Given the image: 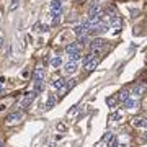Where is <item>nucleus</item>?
I'll list each match as a JSON object with an SVG mask.
<instances>
[{"label": "nucleus", "mask_w": 147, "mask_h": 147, "mask_svg": "<svg viewBox=\"0 0 147 147\" xmlns=\"http://www.w3.org/2000/svg\"><path fill=\"white\" fill-rule=\"evenodd\" d=\"M101 18H103L101 13H100V15H90L88 20L85 21V25L88 26V30H90V28H95L96 25H100V23H101Z\"/></svg>", "instance_id": "1"}, {"label": "nucleus", "mask_w": 147, "mask_h": 147, "mask_svg": "<svg viewBox=\"0 0 147 147\" xmlns=\"http://www.w3.org/2000/svg\"><path fill=\"white\" fill-rule=\"evenodd\" d=\"M131 124L134 127H147V119H146V118L137 116V118H132V119H131Z\"/></svg>", "instance_id": "2"}, {"label": "nucleus", "mask_w": 147, "mask_h": 147, "mask_svg": "<svg viewBox=\"0 0 147 147\" xmlns=\"http://www.w3.org/2000/svg\"><path fill=\"white\" fill-rule=\"evenodd\" d=\"M34 98H36V92H28L26 96L21 100V106H28V105H31L33 101H34Z\"/></svg>", "instance_id": "3"}, {"label": "nucleus", "mask_w": 147, "mask_h": 147, "mask_svg": "<svg viewBox=\"0 0 147 147\" xmlns=\"http://www.w3.org/2000/svg\"><path fill=\"white\" fill-rule=\"evenodd\" d=\"M74 33H75L77 36H85V34L88 33V26H87L85 23H82V25H77V26L74 28Z\"/></svg>", "instance_id": "4"}, {"label": "nucleus", "mask_w": 147, "mask_h": 147, "mask_svg": "<svg viewBox=\"0 0 147 147\" xmlns=\"http://www.w3.org/2000/svg\"><path fill=\"white\" fill-rule=\"evenodd\" d=\"M100 11H101V7L98 2H92L88 5V13L90 15H100Z\"/></svg>", "instance_id": "5"}, {"label": "nucleus", "mask_w": 147, "mask_h": 147, "mask_svg": "<svg viewBox=\"0 0 147 147\" xmlns=\"http://www.w3.org/2000/svg\"><path fill=\"white\" fill-rule=\"evenodd\" d=\"M121 18L118 15H113V16H110V26H115L116 28V33L119 31V28H121Z\"/></svg>", "instance_id": "6"}, {"label": "nucleus", "mask_w": 147, "mask_h": 147, "mask_svg": "<svg viewBox=\"0 0 147 147\" xmlns=\"http://www.w3.org/2000/svg\"><path fill=\"white\" fill-rule=\"evenodd\" d=\"M77 69H79L77 62H70V61H69V62L64 65V72L65 74H75L77 72Z\"/></svg>", "instance_id": "7"}, {"label": "nucleus", "mask_w": 147, "mask_h": 147, "mask_svg": "<svg viewBox=\"0 0 147 147\" xmlns=\"http://www.w3.org/2000/svg\"><path fill=\"white\" fill-rule=\"evenodd\" d=\"M49 8H51V13H61L62 2H61V0H53V2H51V5H49Z\"/></svg>", "instance_id": "8"}, {"label": "nucleus", "mask_w": 147, "mask_h": 147, "mask_svg": "<svg viewBox=\"0 0 147 147\" xmlns=\"http://www.w3.org/2000/svg\"><path fill=\"white\" fill-rule=\"evenodd\" d=\"M105 44H106L105 39H101V38H95L93 41H92V44H90V47H92V49H98V51H100Z\"/></svg>", "instance_id": "9"}, {"label": "nucleus", "mask_w": 147, "mask_h": 147, "mask_svg": "<svg viewBox=\"0 0 147 147\" xmlns=\"http://www.w3.org/2000/svg\"><path fill=\"white\" fill-rule=\"evenodd\" d=\"M23 118V113L21 111H15V113H11V115L7 116V123H16V121H20Z\"/></svg>", "instance_id": "10"}, {"label": "nucleus", "mask_w": 147, "mask_h": 147, "mask_svg": "<svg viewBox=\"0 0 147 147\" xmlns=\"http://www.w3.org/2000/svg\"><path fill=\"white\" fill-rule=\"evenodd\" d=\"M33 80L34 82H42L44 80V69H36L34 72H33Z\"/></svg>", "instance_id": "11"}, {"label": "nucleus", "mask_w": 147, "mask_h": 147, "mask_svg": "<svg viewBox=\"0 0 147 147\" xmlns=\"http://www.w3.org/2000/svg\"><path fill=\"white\" fill-rule=\"evenodd\" d=\"M96 65H98V59H92V61H88L87 64H84V69L87 72H92V70L96 69Z\"/></svg>", "instance_id": "12"}, {"label": "nucleus", "mask_w": 147, "mask_h": 147, "mask_svg": "<svg viewBox=\"0 0 147 147\" xmlns=\"http://www.w3.org/2000/svg\"><path fill=\"white\" fill-rule=\"evenodd\" d=\"M146 85H134V88H132V95H136V96H142V95L146 93Z\"/></svg>", "instance_id": "13"}, {"label": "nucleus", "mask_w": 147, "mask_h": 147, "mask_svg": "<svg viewBox=\"0 0 147 147\" xmlns=\"http://www.w3.org/2000/svg\"><path fill=\"white\" fill-rule=\"evenodd\" d=\"M54 105H56V96H54V95H49V98H47L44 108H46V110H53Z\"/></svg>", "instance_id": "14"}, {"label": "nucleus", "mask_w": 147, "mask_h": 147, "mask_svg": "<svg viewBox=\"0 0 147 147\" xmlns=\"http://www.w3.org/2000/svg\"><path fill=\"white\" fill-rule=\"evenodd\" d=\"M53 87H54V88H57V90L64 88V87H65V80H64L62 77H59V79H56L53 82Z\"/></svg>", "instance_id": "15"}, {"label": "nucleus", "mask_w": 147, "mask_h": 147, "mask_svg": "<svg viewBox=\"0 0 147 147\" xmlns=\"http://www.w3.org/2000/svg\"><path fill=\"white\" fill-rule=\"evenodd\" d=\"M65 53L67 54H74V53H79V46L75 44V42H70L65 46Z\"/></svg>", "instance_id": "16"}, {"label": "nucleus", "mask_w": 147, "mask_h": 147, "mask_svg": "<svg viewBox=\"0 0 147 147\" xmlns=\"http://www.w3.org/2000/svg\"><path fill=\"white\" fill-rule=\"evenodd\" d=\"M51 65H53L54 69H59L62 65V59L59 57V56H54V57L51 59Z\"/></svg>", "instance_id": "17"}, {"label": "nucleus", "mask_w": 147, "mask_h": 147, "mask_svg": "<svg viewBox=\"0 0 147 147\" xmlns=\"http://www.w3.org/2000/svg\"><path fill=\"white\" fill-rule=\"evenodd\" d=\"M116 98H118L119 101H123V103H124V101L129 98V92H127V90H123V92H119V93H118V96H116Z\"/></svg>", "instance_id": "18"}, {"label": "nucleus", "mask_w": 147, "mask_h": 147, "mask_svg": "<svg viewBox=\"0 0 147 147\" xmlns=\"http://www.w3.org/2000/svg\"><path fill=\"white\" fill-rule=\"evenodd\" d=\"M137 106H139V103L136 100H132V98H127L124 101V108H137Z\"/></svg>", "instance_id": "19"}, {"label": "nucleus", "mask_w": 147, "mask_h": 147, "mask_svg": "<svg viewBox=\"0 0 147 147\" xmlns=\"http://www.w3.org/2000/svg\"><path fill=\"white\" fill-rule=\"evenodd\" d=\"M79 59H82L80 51H79V53H74V54H69V61H70V62H77Z\"/></svg>", "instance_id": "20"}, {"label": "nucleus", "mask_w": 147, "mask_h": 147, "mask_svg": "<svg viewBox=\"0 0 147 147\" xmlns=\"http://www.w3.org/2000/svg\"><path fill=\"white\" fill-rule=\"evenodd\" d=\"M116 101H118V98H116V96H108V98H106V105L110 106V108H115Z\"/></svg>", "instance_id": "21"}, {"label": "nucleus", "mask_w": 147, "mask_h": 147, "mask_svg": "<svg viewBox=\"0 0 147 147\" xmlns=\"http://www.w3.org/2000/svg\"><path fill=\"white\" fill-rule=\"evenodd\" d=\"M34 30H36V31H49V25H41V23H36V25H34Z\"/></svg>", "instance_id": "22"}, {"label": "nucleus", "mask_w": 147, "mask_h": 147, "mask_svg": "<svg viewBox=\"0 0 147 147\" xmlns=\"http://www.w3.org/2000/svg\"><path fill=\"white\" fill-rule=\"evenodd\" d=\"M34 90L33 92H36V93H41L42 90H44V85H42V82H34Z\"/></svg>", "instance_id": "23"}, {"label": "nucleus", "mask_w": 147, "mask_h": 147, "mask_svg": "<svg viewBox=\"0 0 147 147\" xmlns=\"http://www.w3.org/2000/svg\"><path fill=\"white\" fill-rule=\"evenodd\" d=\"M121 118H123V115H121L119 111H118V113H113V115H110V121H119Z\"/></svg>", "instance_id": "24"}, {"label": "nucleus", "mask_w": 147, "mask_h": 147, "mask_svg": "<svg viewBox=\"0 0 147 147\" xmlns=\"http://www.w3.org/2000/svg\"><path fill=\"white\" fill-rule=\"evenodd\" d=\"M75 85H77V80H75V79H72V80H69V82H65V87H67V90H72Z\"/></svg>", "instance_id": "25"}, {"label": "nucleus", "mask_w": 147, "mask_h": 147, "mask_svg": "<svg viewBox=\"0 0 147 147\" xmlns=\"http://www.w3.org/2000/svg\"><path fill=\"white\" fill-rule=\"evenodd\" d=\"M59 21H61V13H53V23L57 25Z\"/></svg>", "instance_id": "26"}, {"label": "nucleus", "mask_w": 147, "mask_h": 147, "mask_svg": "<svg viewBox=\"0 0 147 147\" xmlns=\"http://www.w3.org/2000/svg\"><path fill=\"white\" fill-rule=\"evenodd\" d=\"M113 137H115V134H111V132H106L105 136H103V141H105V142H110Z\"/></svg>", "instance_id": "27"}, {"label": "nucleus", "mask_w": 147, "mask_h": 147, "mask_svg": "<svg viewBox=\"0 0 147 147\" xmlns=\"http://www.w3.org/2000/svg\"><path fill=\"white\" fill-rule=\"evenodd\" d=\"M79 42H80V44H87V42H88V34H85V36H79Z\"/></svg>", "instance_id": "28"}, {"label": "nucleus", "mask_w": 147, "mask_h": 147, "mask_svg": "<svg viewBox=\"0 0 147 147\" xmlns=\"http://www.w3.org/2000/svg\"><path fill=\"white\" fill-rule=\"evenodd\" d=\"M15 8H16V0H13V3H11L10 10H15Z\"/></svg>", "instance_id": "29"}, {"label": "nucleus", "mask_w": 147, "mask_h": 147, "mask_svg": "<svg viewBox=\"0 0 147 147\" xmlns=\"http://www.w3.org/2000/svg\"><path fill=\"white\" fill-rule=\"evenodd\" d=\"M57 129H59V131H64V129H65V126H64V124H59Z\"/></svg>", "instance_id": "30"}, {"label": "nucleus", "mask_w": 147, "mask_h": 147, "mask_svg": "<svg viewBox=\"0 0 147 147\" xmlns=\"http://www.w3.org/2000/svg\"><path fill=\"white\" fill-rule=\"evenodd\" d=\"M3 42H5V41H3V38H0V49L3 47Z\"/></svg>", "instance_id": "31"}, {"label": "nucleus", "mask_w": 147, "mask_h": 147, "mask_svg": "<svg viewBox=\"0 0 147 147\" xmlns=\"http://www.w3.org/2000/svg\"><path fill=\"white\" fill-rule=\"evenodd\" d=\"M3 93V87H2V84H0V95Z\"/></svg>", "instance_id": "32"}, {"label": "nucleus", "mask_w": 147, "mask_h": 147, "mask_svg": "<svg viewBox=\"0 0 147 147\" xmlns=\"http://www.w3.org/2000/svg\"><path fill=\"white\" fill-rule=\"evenodd\" d=\"M116 147H126L124 144H116Z\"/></svg>", "instance_id": "33"}, {"label": "nucleus", "mask_w": 147, "mask_h": 147, "mask_svg": "<svg viewBox=\"0 0 147 147\" xmlns=\"http://www.w3.org/2000/svg\"><path fill=\"white\" fill-rule=\"evenodd\" d=\"M0 147H3V142H2V141H0Z\"/></svg>", "instance_id": "34"}, {"label": "nucleus", "mask_w": 147, "mask_h": 147, "mask_svg": "<svg viewBox=\"0 0 147 147\" xmlns=\"http://www.w3.org/2000/svg\"><path fill=\"white\" fill-rule=\"evenodd\" d=\"M77 2H82V0H77Z\"/></svg>", "instance_id": "35"}]
</instances>
